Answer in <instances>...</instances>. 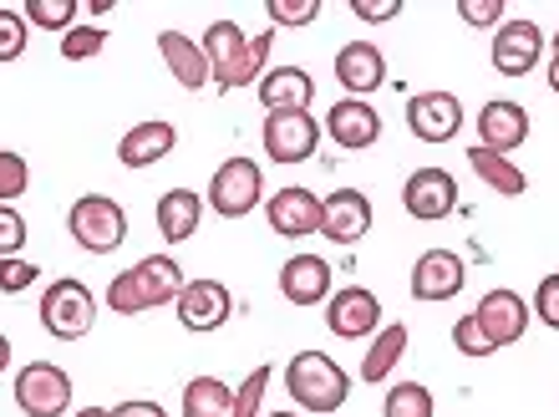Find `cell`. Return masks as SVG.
I'll return each mask as SVG.
<instances>
[{
	"label": "cell",
	"mask_w": 559,
	"mask_h": 417,
	"mask_svg": "<svg viewBox=\"0 0 559 417\" xmlns=\"http://www.w3.org/2000/svg\"><path fill=\"white\" fill-rule=\"evenodd\" d=\"M270 31L260 36H245L239 21H214L204 31V57H209V72H214V87L219 92H235V87H260V76L270 72Z\"/></svg>",
	"instance_id": "6da1fadb"
},
{
	"label": "cell",
	"mask_w": 559,
	"mask_h": 417,
	"mask_svg": "<svg viewBox=\"0 0 559 417\" xmlns=\"http://www.w3.org/2000/svg\"><path fill=\"white\" fill-rule=\"evenodd\" d=\"M183 285L189 281H183V270H178L174 254H147V260L118 270V275L107 281V311L112 315L158 311V306H174Z\"/></svg>",
	"instance_id": "7a4b0ae2"
},
{
	"label": "cell",
	"mask_w": 559,
	"mask_h": 417,
	"mask_svg": "<svg viewBox=\"0 0 559 417\" xmlns=\"http://www.w3.org/2000/svg\"><path fill=\"white\" fill-rule=\"evenodd\" d=\"M285 392L300 413H341L352 397V377L325 352H295L285 367Z\"/></svg>",
	"instance_id": "3957f363"
},
{
	"label": "cell",
	"mask_w": 559,
	"mask_h": 417,
	"mask_svg": "<svg viewBox=\"0 0 559 417\" xmlns=\"http://www.w3.org/2000/svg\"><path fill=\"white\" fill-rule=\"evenodd\" d=\"M67 229L87 254H112L128 245V208L107 194H82L67 208Z\"/></svg>",
	"instance_id": "277c9868"
},
{
	"label": "cell",
	"mask_w": 559,
	"mask_h": 417,
	"mask_svg": "<svg viewBox=\"0 0 559 417\" xmlns=\"http://www.w3.org/2000/svg\"><path fill=\"white\" fill-rule=\"evenodd\" d=\"M265 204V174L254 158H224L214 168V179H209V208L219 214V219H245L254 208Z\"/></svg>",
	"instance_id": "5b68a950"
},
{
	"label": "cell",
	"mask_w": 559,
	"mask_h": 417,
	"mask_svg": "<svg viewBox=\"0 0 559 417\" xmlns=\"http://www.w3.org/2000/svg\"><path fill=\"white\" fill-rule=\"evenodd\" d=\"M41 326L57 342H82L97 326V296L82 281H51L41 290Z\"/></svg>",
	"instance_id": "8992f818"
},
{
	"label": "cell",
	"mask_w": 559,
	"mask_h": 417,
	"mask_svg": "<svg viewBox=\"0 0 559 417\" xmlns=\"http://www.w3.org/2000/svg\"><path fill=\"white\" fill-rule=\"evenodd\" d=\"M15 407L26 417H61L72 407V377L57 361H31L15 372Z\"/></svg>",
	"instance_id": "52a82bcc"
},
{
	"label": "cell",
	"mask_w": 559,
	"mask_h": 417,
	"mask_svg": "<svg viewBox=\"0 0 559 417\" xmlns=\"http://www.w3.org/2000/svg\"><path fill=\"white\" fill-rule=\"evenodd\" d=\"M325 326H331V336H341V342H371V336L382 331V300H377V290H367V285H341V290H331V300H325Z\"/></svg>",
	"instance_id": "ba28073f"
},
{
	"label": "cell",
	"mask_w": 559,
	"mask_h": 417,
	"mask_svg": "<svg viewBox=\"0 0 559 417\" xmlns=\"http://www.w3.org/2000/svg\"><path fill=\"white\" fill-rule=\"evenodd\" d=\"M260 143H265L270 164H306L321 148V122L310 112H270L260 128Z\"/></svg>",
	"instance_id": "9c48e42d"
},
{
	"label": "cell",
	"mask_w": 559,
	"mask_h": 417,
	"mask_svg": "<svg viewBox=\"0 0 559 417\" xmlns=\"http://www.w3.org/2000/svg\"><path fill=\"white\" fill-rule=\"evenodd\" d=\"M402 208H407L417 224L448 219L457 208V179L448 168H413L407 183H402Z\"/></svg>",
	"instance_id": "30bf717a"
},
{
	"label": "cell",
	"mask_w": 559,
	"mask_h": 417,
	"mask_svg": "<svg viewBox=\"0 0 559 417\" xmlns=\"http://www.w3.org/2000/svg\"><path fill=\"white\" fill-rule=\"evenodd\" d=\"M545 31L534 26V21H503L493 31V72L499 76H530L539 61H545Z\"/></svg>",
	"instance_id": "8fae6325"
},
{
	"label": "cell",
	"mask_w": 559,
	"mask_h": 417,
	"mask_svg": "<svg viewBox=\"0 0 559 417\" xmlns=\"http://www.w3.org/2000/svg\"><path fill=\"white\" fill-rule=\"evenodd\" d=\"M407 128L417 143H453L463 133V103L453 92H413L407 97Z\"/></svg>",
	"instance_id": "7c38bea8"
},
{
	"label": "cell",
	"mask_w": 559,
	"mask_h": 417,
	"mask_svg": "<svg viewBox=\"0 0 559 417\" xmlns=\"http://www.w3.org/2000/svg\"><path fill=\"white\" fill-rule=\"evenodd\" d=\"M473 315H478V326H484V336L493 346H514L524 342V331H530L534 311L530 300L519 296V290H509V285H499V290H488L478 306H473Z\"/></svg>",
	"instance_id": "4fadbf2b"
},
{
	"label": "cell",
	"mask_w": 559,
	"mask_h": 417,
	"mask_svg": "<svg viewBox=\"0 0 559 417\" xmlns=\"http://www.w3.org/2000/svg\"><path fill=\"white\" fill-rule=\"evenodd\" d=\"M174 311H178V326L204 336V331H219L224 321H229L235 296H229V285H224V281H189L183 290H178Z\"/></svg>",
	"instance_id": "5bb4252c"
},
{
	"label": "cell",
	"mask_w": 559,
	"mask_h": 417,
	"mask_svg": "<svg viewBox=\"0 0 559 417\" xmlns=\"http://www.w3.org/2000/svg\"><path fill=\"white\" fill-rule=\"evenodd\" d=\"M468 285V265H463V254L453 250H427L417 254L413 265V300H423V306H438V300H453L457 290Z\"/></svg>",
	"instance_id": "9a60e30c"
},
{
	"label": "cell",
	"mask_w": 559,
	"mask_h": 417,
	"mask_svg": "<svg viewBox=\"0 0 559 417\" xmlns=\"http://www.w3.org/2000/svg\"><path fill=\"white\" fill-rule=\"evenodd\" d=\"M325 133H331L336 148L367 153L382 143V112L371 103H361V97H341V103L325 112Z\"/></svg>",
	"instance_id": "2e32d148"
},
{
	"label": "cell",
	"mask_w": 559,
	"mask_h": 417,
	"mask_svg": "<svg viewBox=\"0 0 559 417\" xmlns=\"http://www.w3.org/2000/svg\"><path fill=\"white\" fill-rule=\"evenodd\" d=\"M265 219L280 239H310L321 235V199L290 183V189H280V194L265 199Z\"/></svg>",
	"instance_id": "e0dca14e"
},
{
	"label": "cell",
	"mask_w": 559,
	"mask_h": 417,
	"mask_svg": "<svg viewBox=\"0 0 559 417\" xmlns=\"http://www.w3.org/2000/svg\"><path fill=\"white\" fill-rule=\"evenodd\" d=\"M331 265H325L321 254H290L285 265H280V296L310 311V306H325L331 300Z\"/></svg>",
	"instance_id": "ac0fdd59"
},
{
	"label": "cell",
	"mask_w": 559,
	"mask_h": 417,
	"mask_svg": "<svg viewBox=\"0 0 559 417\" xmlns=\"http://www.w3.org/2000/svg\"><path fill=\"white\" fill-rule=\"evenodd\" d=\"M336 82L346 87V97L367 103L377 87H386V57L377 41H346L336 51Z\"/></svg>",
	"instance_id": "d6986e66"
},
{
	"label": "cell",
	"mask_w": 559,
	"mask_h": 417,
	"mask_svg": "<svg viewBox=\"0 0 559 417\" xmlns=\"http://www.w3.org/2000/svg\"><path fill=\"white\" fill-rule=\"evenodd\" d=\"M371 229V199L361 189H336L321 199V235L331 245H356Z\"/></svg>",
	"instance_id": "ffe728a7"
},
{
	"label": "cell",
	"mask_w": 559,
	"mask_h": 417,
	"mask_svg": "<svg viewBox=\"0 0 559 417\" xmlns=\"http://www.w3.org/2000/svg\"><path fill=\"white\" fill-rule=\"evenodd\" d=\"M524 138H530V112L524 107L509 103V97L484 103V112H478V148L509 158L514 148H524Z\"/></svg>",
	"instance_id": "44dd1931"
},
{
	"label": "cell",
	"mask_w": 559,
	"mask_h": 417,
	"mask_svg": "<svg viewBox=\"0 0 559 417\" xmlns=\"http://www.w3.org/2000/svg\"><path fill=\"white\" fill-rule=\"evenodd\" d=\"M174 148H178V128H174V122H168V118H147V122H133V128L118 138V164L122 168H147V164H163Z\"/></svg>",
	"instance_id": "7402d4cb"
},
{
	"label": "cell",
	"mask_w": 559,
	"mask_h": 417,
	"mask_svg": "<svg viewBox=\"0 0 559 417\" xmlns=\"http://www.w3.org/2000/svg\"><path fill=\"white\" fill-rule=\"evenodd\" d=\"M254 92H260L265 112H310V103H316V82L306 67H270Z\"/></svg>",
	"instance_id": "603a6c76"
},
{
	"label": "cell",
	"mask_w": 559,
	"mask_h": 417,
	"mask_svg": "<svg viewBox=\"0 0 559 417\" xmlns=\"http://www.w3.org/2000/svg\"><path fill=\"white\" fill-rule=\"evenodd\" d=\"M158 57L168 61V72H174V82L183 92H199V87H209V82H214L204 46L189 41L183 31H158Z\"/></svg>",
	"instance_id": "cb8c5ba5"
},
{
	"label": "cell",
	"mask_w": 559,
	"mask_h": 417,
	"mask_svg": "<svg viewBox=\"0 0 559 417\" xmlns=\"http://www.w3.org/2000/svg\"><path fill=\"white\" fill-rule=\"evenodd\" d=\"M199 224H204V199L193 194V189H168V194L158 199V235L168 239V245L193 239Z\"/></svg>",
	"instance_id": "d4e9b609"
},
{
	"label": "cell",
	"mask_w": 559,
	"mask_h": 417,
	"mask_svg": "<svg viewBox=\"0 0 559 417\" xmlns=\"http://www.w3.org/2000/svg\"><path fill=\"white\" fill-rule=\"evenodd\" d=\"M468 168L488 183V189H493V194H503V199H519L524 189H530V179H524V168H519L514 158H503V153H488V148H478V143L468 148Z\"/></svg>",
	"instance_id": "484cf974"
},
{
	"label": "cell",
	"mask_w": 559,
	"mask_h": 417,
	"mask_svg": "<svg viewBox=\"0 0 559 417\" xmlns=\"http://www.w3.org/2000/svg\"><path fill=\"white\" fill-rule=\"evenodd\" d=\"M407 342H413V336H407V326H402V321H397V326L377 331V336L367 342V357H361V382H386V377H392V367L407 357Z\"/></svg>",
	"instance_id": "4316f807"
},
{
	"label": "cell",
	"mask_w": 559,
	"mask_h": 417,
	"mask_svg": "<svg viewBox=\"0 0 559 417\" xmlns=\"http://www.w3.org/2000/svg\"><path fill=\"white\" fill-rule=\"evenodd\" d=\"M235 413V388L219 377H193L183 388V417H229Z\"/></svg>",
	"instance_id": "83f0119b"
},
{
	"label": "cell",
	"mask_w": 559,
	"mask_h": 417,
	"mask_svg": "<svg viewBox=\"0 0 559 417\" xmlns=\"http://www.w3.org/2000/svg\"><path fill=\"white\" fill-rule=\"evenodd\" d=\"M382 417H438V403L423 382H397L382 397Z\"/></svg>",
	"instance_id": "f1b7e54d"
},
{
	"label": "cell",
	"mask_w": 559,
	"mask_h": 417,
	"mask_svg": "<svg viewBox=\"0 0 559 417\" xmlns=\"http://www.w3.org/2000/svg\"><path fill=\"white\" fill-rule=\"evenodd\" d=\"M21 15H26V26L67 36V31L76 26V0H26V11Z\"/></svg>",
	"instance_id": "f546056e"
},
{
	"label": "cell",
	"mask_w": 559,
	"mask_h": 417,
	"mask_svg": "<svg viewBox=\"0 0 559 417\" xmlns=\"http://www.w3.org/2000/svg\"><path fill=\"white\" fill-rule=\"evenodd\" d=\"M270 377H275V367H254V372L245 377V382H239V392H235V413H229V417H265Z\"/></svg>",
	"instance_id": "4dcf8cb0"
},
{
	"label": "cell",
	"mask_w": 559,
	"mask_h": 417,
	"mask_svg": "<svg viewBox=\"0 0 559 417\" xmlns=\"http://www.w3.org/2000/svg\"><path fill=\"white\" fill-rule=\"evenodd\" d=\"M453 346H457V352H463L468 361H484V357H493V352H499V346L484 336V326H478V315H473V311L453 321Z\"/></svg>",
	"instance_id": "1f68e13d"
},
{
	"label": "cell",
	"mask_w": 559,
	"mask_h": 417,
	"mask_svg": "<svg viewBox=\"0 0 559 417\" xmlns=\"http://www.w3.org/2000/svg\"><path fill=\"white\" fill-rule=\"evenodd\" d=\"M103 46H107L103 26H72L67 36H61V57L67 61H92V57H103Z\"/></svg>",
	"instance_id": "d6a6232c"
},
{
	"label": "cell",
	"mask_w": 559,
	"mask_h": 417,
	"mask_svg": "<svg viewBox=\"0 0 559 417\" xmlns=\"http://www.w3.org/2000/svg\"><path fill=\"white\" fill-rule=\"evenodd\" d=\"M31 189V168L21 153L0 148V204H11V199H21Z\"/></svg>",
	"instance_id": "836d02e7"
},
{
	"label": "cell",
	"mask_w": 559,
	"mask_h": 417,
	"mask_svg": "<svg viewBox=\"0 0 559 417\" xmlns=\"http://www.w3.org/2000/svg\"><path fill=\"white\" fill-rule=\"evenodd\" d=\"M21 57H26V15L0 5V67H5V61H21Z\"/></svg>",
	"instance_id": "e575fe53"
},
{
	"label": "cell",
	"mask_w": 559,
	"mask_h": 417,
	"mask_svg": "<svg viewBox=\"0 0 559 417\" xmlns=\"http://www.w3.org/2000/svg\"><path fill=\"white\" fill-rule=\"evenodd\" d=\"M270 26H310L321 15V0H265Z\"/></svg>",
	"instance_id": "d590c367"
},
{
	"label": "cell",
	"mask_w": 559,
	"mask_h": 417,
	"mask_svg": "<svg viewBox=\"0 0 559 417\" xmlns=\"http://www.w3.org/2000/svg\"><path fill=\"white\" fill-rule=\"evenodd\" d=\"M26 245V219L15 204H0V260H15Z\"/></svg>",
	"instance_id": "8d00e7d4"
},
{
	"label": "cell",
	"mask_w": 559,
	"mask_h": 417,
	"mask_svg": "<svg viewBox=\"0 0 559 417\" xmlns=\"http://www.w3.org/2000/svg\"><path fill=\"white\" fill-rule=\"evenodd\" d=\"M530 311L545 321L549 331H559V270L555 275H545V281L534 285V300H530Z\"/></svg>",
	"instance_id": "74e56055"
},
{
	"label": "cell",
	"mask_w": 559,
	"mask_h": 417,
	"mask_svg": "<svg viewBox=\"0 0 559 417\" xmlns=\"http://www.w3.org/2000/svg\"><path fill=\"white\" fill-rule=\"evenodd\" d=\"M36 281H41V275H36L31 260H21V254H15V260H0V296H21V290H31Z\"/></svg>",
	"instance_id": "f35d334b"
},
{
	"label": "cell",
	"mask_w": 559,
	"mask_h": 417,
	"mask_svg": "<svg viewBox=\"0 0 559 417\" xmlns=\"http://www.w3.org/2000/svg\"><path fill=\"white\" fill-rule=\"evenodd\" d=\"M457 15L468 21V26H493L499 31L503 26V0H457Z\"/></svg>",
	"instance_id": "ab89813d"
},
{
	"label": "cell",
	"mask_w": 559,
	"mask_h": 417,
	"mask_svg": "<svg viewBox=\"0 0 559 417\" xmlns=\"http://www.w3.org/2000/svg\"><path fill=\"white\" fill-rule=\"evenodd\" d=\"M352 15L367 21V26H382V21H397L402 0H352Z\"/></svg>",
	"instance_id": "60d3db41"
},
{
	"label": "cell",
	"mask_w": 559,
	"mask_h": 417,
	"mask_svg": "<svg viewBox=\"0 0 559 417\" xmlns=\"http://www.w3.org/2000/svg\"><path fill=\"white\" fill-rule=\"evenodd\" d=\"M112 417H168L158 403H147V397H133V403H118Z\"/></svg>",
	"instance_id": "b9f144b4"
},
{
	"label": "cell",
	"mask_w": 559,
	"mask_h": 417,
	"mask_svg": "<svg viewBox=\"0 0 559 417\" xmlns=\"http://www.w3.org/2000/svg\"><path fill=\"white\" fill-rule=\"evenodd\" d=\"M5 367H11V336L0 331V372H5Z\"/></svg>",
	"instance_id": "7bdbcfd3"
},
{
	"label": "cell",
	"mask_w": 559,
	"mask_h": 417,
	"mask_svg": "<svg viewBox=\"0 0 559 417\" xmlns=\"http://www.w3.org/2000/svg\"><path fill=\"white\" fill-rule=\"evenodd\" d=\"M549 92H555V97H559V57H549Z\"/></svg>",
	"instance_id": "ee69618b"
},
{
	"label": "cell",
	"mask_w": 559,
	"mask_h": 417,
	"mask_svg": "<svg viewBox=\"0 0 559 417\" xmlns=\"http://www.w3.org/2000/svg\"><path fill=\"white\" fill-rule=\"evenodd\" d=\"M76 417H112V407H82Z\"/></svg>",
	"instance_id": "f6af8a7d"
},
{
	"label": "cell",
	"mask_w": 559,
	"mask_h": 417,
	"mask_svg": "<svg viewBox=\"0 0 559 417\" xmlns=\"http://www.w3.org/2000/svg\"><path fill=\"white\" fill-rule=\"evenodd\" d=\"M265 417H300V413H265Z\"/></svg>",
	"instance_id": "bcb514c9"
},
{
	"label": "cell",
	"mask_w": 559,
	"mask_h": 417,
	"mask_svg": "<svg viewBox=\"0 0 559 417\" xmlns=\"http://www.w3.org/2000/svg\"><path fill=\"white\" fill-rule=\"evenodd\" d=\"M549 46H555V57H559V31H555V41H549Z\"/></svg>",
	"instance_id": "7dc6e473"
}]
</instances>
